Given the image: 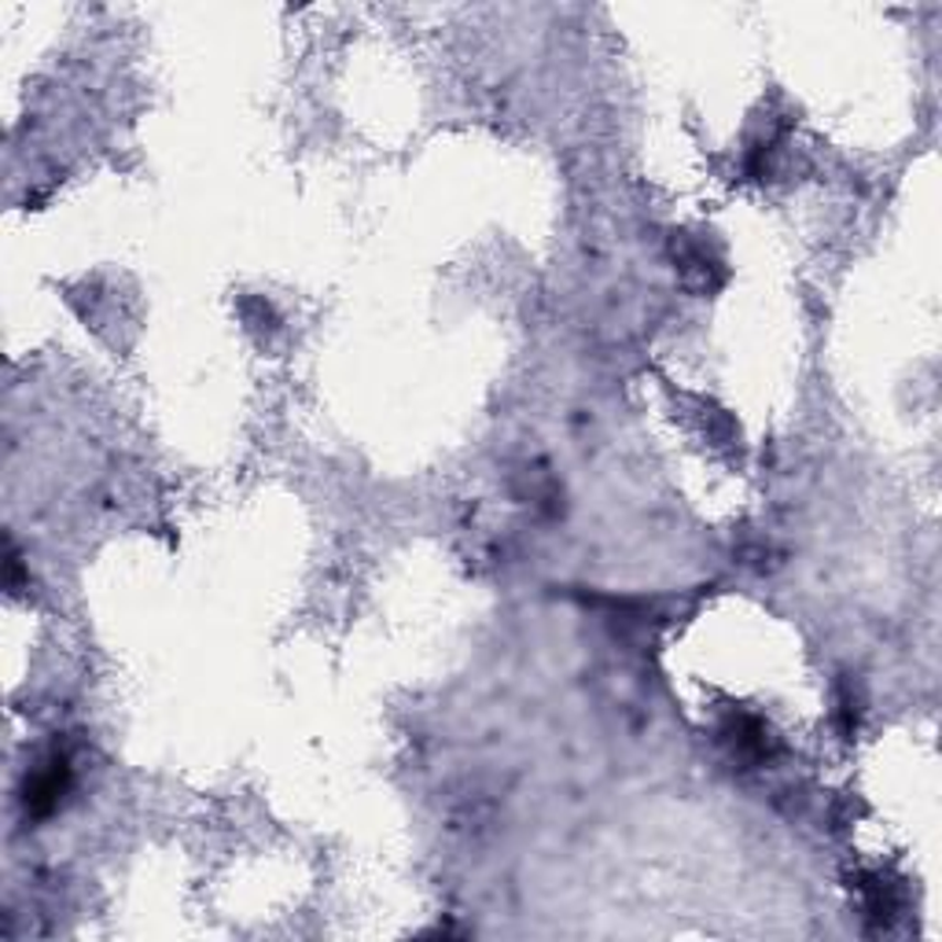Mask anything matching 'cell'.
Here are the masks:
<instances>
[{
    "instance_id": "6da1fadb",
    "label": "cell",
    "mask_w": 942,
    "mask_h": 942,
    "mask_svg": "<svg viewBox=\"0 0 942 942\" xmlns=\"http://www.w3.org/2000/svg\"><path fill=\"white\" fill-rule=\"evenodd\" d=\"M63 788H67V762H52L45 773H38L34 781L26 784V810H34V814L56 810L63 799Z\"/></svg>"
}]
</instances>
